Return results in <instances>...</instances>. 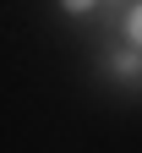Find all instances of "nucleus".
I'll list each match as a JSON object with an SVG mask.
<instances>
[{
    "label": "nucleus",
    "instance_id": "nucleus-1",
    "mask_svg": "<svg viewBox=\"0 0 142 153\" xmlns=\"http://www.w3.org/2000/svg\"><path fill=\"white\" fill-rule=\"evenodd\" d=\"M109 71H115V76H142V49H120V55H109Z\"/></svg>",
    "mask_w": 142,
    "mask_h": 153
},
{
    "label": "nucleus",
    "instance_id": "nucleus-2",
    "mask_svg": "<svg viewBox=\"0 0 142 153\" xmlns=\"http://www.w3.org/2000/svg\"><path fill=\"white\" fill-rule=\"evenodd\" d=\"M126 38H131V49H142V6L126 11Z\"/></svg>",
    "mask_w": 142,
    "mask_h": 153
},
{
    "label": "nucleus",
    "instance_id": "nucleus-3",
    "mask_svg": "<svg viewBox=\"0 0 142 153\" xmlns=\"http://www.w3.org/2000/svg\"><path fill=\"white\" fill-rule=\"evenodd\" d=\"M60 6H66L71 16H82V11H93V6H98V0H60Z\"/></svg>",
    "mask_w": 142,
    "mask_h": 153
}]
</instances>
